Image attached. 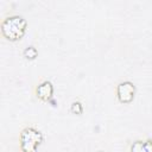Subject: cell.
Returning a JSON list of instances; mask_svg holds the SVG:
<instances>
[{
	"instance_id": "obj_4",
	"label": "cell",
	"mask_w": 152,
	"mask_h": 152,
	"mask_svg": "<svg viewBox=\"0 0 152 152\" xmlns=\"http://www.w3.org/2000/svg\"><path fill=\"white\" fill-rule=\"evenodd\" d=\"M52 95H53V86L50 81L45 80L36 87V96L40 101H44V102L50 101L52 99Z\"/></svg>"
},
{
	"instance_id": "obj_7",
	"label": "cell",
	"mask_w": 152,
	"mask_h": 152,
	"mask_svg": "<svg viewBox=\"0 0 152 152\" xmlns=\"http://www.w3.org/2000/svg\"><path fill=\"white\" fill-rule=\"evenodd\" d=\"M142 150L144 152H152V140L142 141Z\"/></svg>"
},
{
	"instance_id": "obj_6",
	"label": "cell",
	"mask_w": 152,
	"mask_h": 152,
	"mask_svg": "<svg viewBox=\"0 0 152 152\" xmlns=\"http://www.w3.org/2000/svg\"><path fill=\"white\" fill-rule=\"evenodd\" d=\"M70 112L76 115H81L83 113V104L80 101H74L70 104Z\"/></svg>"
},
{
	"instance_id": "obj_3",
	"label": "cell",
	"mask_w": 152,
	"mask_h": 152,
	"mask_svg": "<svg viewBox=\"0 0 152 152\" xmlns=\"http://www.w3.org/2000/svg\"><path fill=\"white\" fill-rule=\"evenodd\" d=\"M135 96V86L129 81L120 82L116 86V99L120 103L128 104L134 100Z\"/></svg>"
},
{
	"instance_id": "obj_1",
	"label": "cell",
	"mask_w": 152,
	"mask_h": 152,
	"mask_svg": "<svg viewBox=\"0 0 152 152\" xmlns=\"http://www.w3.org/2000/svg\"><path fill=\"white\" fill-rule=\"evenodd\" d=\"M27 30V21L20 15L6 17L1 23V34L10 42L20 40Z\"/></svg>"
},
{
	"instance_id": "obj_5",
	"label": "cell",
	"mask_w": 152,
	"mask_h": 152,
	"mask_svg": "<svg viewBox=\"0 0 152 152\" xmlns=\"http://www.w3.org/2000/svg\"><path fill=\"white\" fill-rule=\"evenodd\" d=\"M23 56L25 57V59H27V61H33V59H36L37 57H38V50L34 48V46H27V48H25L24 49V51H23Z\"/></svg>"
},
{
	"instance_id": "obj_2",
	"label": "cell",
	"mask_w": 152,
	"mask_h": 152,
	"mask_svg": "<svg viewBox=\"0 0 152 152\" xmlns=\"http://www.w3.org/2000/svg\"><path fill=\"white\" fill-rule=\"evenodd\" d=\"M44 138L39 129L34 127H25L19 134V145L23 152H34L43 142Z\"/></svg>"
}]
</instances>
